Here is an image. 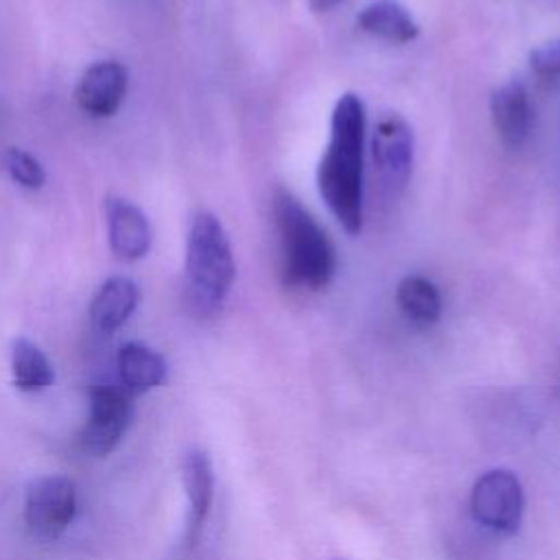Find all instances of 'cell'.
<instances>
[{
  "mask_svg": "<svg viewBox=\"0 0 560 560\" xmlns=\"http://www.w3.org/2000/svg\"><path fill=\"white\" fill-rule=\"evenodd\" d=\"M363 101L346 92L330 116V140L317 166V188L348 234H359L363 225Z\"/></svg>",
  "mask_w": 560,
  "mask_h": 560,
  "instance_id": "1",
  "label": "cell"
},
{
  "mask_svg": "<svg viewBox=\"0 0 560 560\" xmlns=\"http://www.w3.org/2000/svg\"><path fill=\"white\" fill-rule=\"evenodd\" d=\"M280 241L282 280L293 289H324L337 267L335 247L313 214L284 188L271 201Z\"/></svg>",
  "mask_w": 560,
  "mask_h": 560,
  "instance_id": "2",
  "label": "cell"
},
{
  "mask_svg": "<svg viewBox=\"0 0 560 560\" xmlns=\"http://www.w3.org/2000/svg\"><path fill=\"white\" fill-rule=\"evenodd\" d=\"M234 256L221 221L210 212L195 214L186 238V293L197 315L221 308L234 282Z\"/></svg>",
  "mask_w": 560,
  "mask_h": 560,
  "instance_id": "3",
  "label": "cell"
},
{
  "mask_svg": "<svg viewBox=\"0 0 560 560\" xmlns=\"http://www.w3.org/2000/svg\"><path fill=\"white\" fill-rule=\"evenodd\" d=\"M77 510V490L68 477L46 475L26 488L24 521L33 538L55 540L66 532Z\"/></svg>",
  "mask_w": 560,
  "mask_h": 560,
  "instance_id": "4",
  "label": "cell"
},
{
  "mask_svg": "<svg viewBox=\"0 0 560 560\" xmlns=\"http://www.w3.org/2000/svg\"><path fill=\"white\" fill-rule=\"evenodd\" d=\"M470 510L477 523L497 532L514 534L523 514V488L510 470H488L470 494Z\"/></svg>",
  "mask_w": 560,
  "mask_h": 560,
  "instance_id": "5",
  "label": "cell"
},
{
  "mask_svg": "<svg viewBox=\"0 0 560 560\" xmlns=\"http://www.w3.org/2000/svg\"><path fill=\"white\" fill-rule=\"evenodd\" d=\"M133 413L131 394L114 385H101L90 392V416L81 431V448L88 455L103 457L116 448Z\"/></svg>",
  "mask_w": 560,
  "mask_h": 560,
  "instance_id": "6",
  "label": "cell"
},
{
  "mask_svg": "<svg viewBox=\"0 0 560 560\" xmlns=\"http://www.w3.org/2000/svg\"><path fill=\"white\" fill-rule=\"evenodd\" d=\"M372 160L381 184L389 192L405 188L413 162V133L398 114L383 116L372 133Z\"/></svg>",
  "mask_w": 560,
  "mask_h": 560,
  "instance_id": "7",
  "label": "cell"
},
{
  "mask_svg": "<svg viewBox=\"0 0 560 560\" xmlns=\"http://www.w3.org/2000/svg\"><path fill=\"white\" fill-rule=\"evenodd\" d=\"M127 92V70L118 61H98L90 66L77 85L79 107L94 116L107 118L116 114Z\"/></svg>",
  "mask_w": 560,
  "mask_h": 560,
  "instance_id": "8",
  "label": "cell"
},
{
  "mask_svg": "<svg viewBox=\"0 0 560 560\" xmlns=\"http://www.w3.org/2000/svg\"><path fill=\"white\" fill-rule=\"evenodd\" d=\"M107 236L112 252L122 260H138L151 247V228L144 212L122 197L105 199Z\"/></svg>",
  "mask_w": 560,
  "mask_h": 560,
  "instance_id": "9",
  "label": "cell"
},
{
  "mask_svg": "<svg viewBox=\"0 0 560 560\" xmlns=\"http://www.w3.org/2000/svg\"><path fill=\"white\" fill-rule=\"evenodd\" d=\"M490 114L503 144L518 149L532 131V105L527 88L521 79H510L490 96Z\"/></svg>",
  "mask_w": 560,
  "mask_h": 560,
  "instance_id": "10",
  "label": "cell"
},
{
  "mask_svg": "<svg viewBox=\"0 0 560 560\" xmlns=\"http://www.w3.org/2000/svg\"><path fill=\"white\" fill-rule=\"evenodd\" d=\"M182 481L188 499V538L195 540L212 503V464L199 448H190L182 462Z\"/></svg>",
  "mask_w": 560,
  "mask_h": 560,
  "instance_id": "11",
  "label": "cell"
},
{
  "mask_svg": "<svg viewBox=\"0 0 560 560\" xmlns=\"http://www.w3.org/2000/svg\"><path fill=\"white\" fill-rule=\"evenodd\" d=\"M138 298L140 291L133 280L125 276L109 278L105 284H101L90 304V317L94 326L103 332H114L136 311Z\"/></svg>",
  "mask_w": 560,
  "mask_h": 560,
  "instance_id": "12",
  "label": "cell"
},
{
  "mask_svg": "<svg viewBox=\"0 0 560 560\" xmlns=\"http://www.w3.org/2000/svg\"><path fill=\"white\" fill-rule=\"evenodd\" d=\"M357 26L392 44H407L420 33L411 13L396 0H376L363 7L357 15Z\"/></svg>",
  "mask_w": 560,
  "mask_h": 560,
  "instance_id": "13",
  "label": "cell"
},
{
  "mask_svg": "<svg viewBox=\"0 0 560 560\" xmlns=\"http://www.w3.org/2000/svg\"><path fill=\"white\" fill-rule=\"evenodd\" d=\"M118 372L129 394H144L164 383L166 363L149 346L129 341L118 350Z\"/></svg>",
  "mask_w": 560,
  "mask_h": 560,
  "instance_id": "14",
  "label": "cell"
},
{
  "mask_svg": "<svg viewBox=\"0 0 560 560\" xmlns=\"http://www.w3.org/2000/svg\"><path fill=\"white\" fill-rule=\"evenodd\" d=\"M11 374L13 385L22 392H42L55 381L46 354L26 337H18L11 346Z\"/></svg>",
  "mask_w": 560,
  "mask_h": 560,
  "instance_id": "15",
  "label": "cell"
},
{
  "mask_svg": "<svg viewBox=\"0 0 560 560\" xmlns=\"http://www.w3.org/2000/svg\"><path fill=\"white\" fill-rule=\"evenodd\" d=\"M396 300L402 313L422 326H431L440 319L442 313V298L435 284L422 276H405L398 282Z\"/></svg>",
  "mask_w": 560,
  "mask_h": 560,
  "instance_id": "16",
  "label": "cell"
},
{
  "mask_svg": "<svg viewBox=\"0 0 560 560\" xmlns=\"http://www.w3.org/2000/svg\"><path fill=\"white\" fill-rule=\"evenodd\" d=\"M4 164H7V171L11 173V177L24 186V188H31V190H37L44 186L46 182V173L42 168V164L28 155L26 151L22 149H15L11 147L7 153H4Z\"/></svg>",
  "mask_w": 560,
  "mask_h": 560,
  "instance_id": "17",
  "label": "cell"
},
{
  "mask_svg": "<svg viewBox=\"0 0 560 560\" xmlns=\"http://www.w3.org/2000/svg\"><path fill=\"white\" fill-rule=\"evenodd\" d=\"M529 66L534 74H538L540 79H547V81L560 79V37L536 46L529 52Z\"/></svg>",
  "mask_w": 560,
  "mask_h": 560,
  "instance_id": "18",
  "label": "cell"
},
{
  "mask_svg": "<svg viewBox=\"0 0 560 560\" xmlns=\"http://www.w3.org/2000/svg\"><path fill=\"white\" fill-rule=\"evenodd\" d=\"M337 2H341V0H308V4H311L313 11H326V9L335 7Z\"/></svg>",
  "mask_w": 560,
  "mask_h": 560,
  "instance_id": "19",
  "label": "cell"
}]
</instances>
